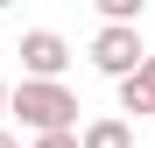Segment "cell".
Segmentation results:
<instances>
[{
	"label": "cell",
	"instance_id": "cell-1",
	"mask_svg": "<svg viewBox=\"0 0 155 148\" xmlns=\"http://www.w3.org/2000/svg\"><path fill=\"white\" fill-rule=\"evenodd\" d=\"M7 113H21L28 134H57V127H78V92L64 78H21L7 92Z\"/></svg>",
	"mask_w": 155,
	"mask_h": 148
},
{
	"label": "cell",
	"instance_id": "cell-2",
	"mask_svg": "<svg viewBox=\"0 0 155 148\" xmlns=\"http://www.w3.org/2000/svg\"><path fill=\"white\" fill-rule=\"evenodd\" d=\"M148 57V42H141V21H106V28L92 35V71H106V78H127Z\"/></svg>",
	"mask_w": 155,
	"mask_h": 148
},
{
	"label": "cell",
	"instance_id": "cell-3",
	"mask_svg": "<svg viewBox=\"0 0 155 148\" xmlns=\"http://www.w3.org/2000/svg\"><path fill=\"white\" fill-rule=\"evenodd\" d=\"M71 71V42L57 28H28L21 35V78H64Z\"/></svg>",
	"mask_w": 155,
	"mask_h": 148
},
{
	"label": "cell",
	"instance_id": "cell-4",
	"mask_svg": "<svg viewBox=\"0 0 155 148\" xmlns=\"http://www.w3.org/2000/svg\"><path fill=\"white\" fill-rule=\"evenodd\" d=\"M113 85H120V113L148 120V113H155V49H148L134 71H127V78H113Z\"/></svg>",
	"mask_w": 155,
	"mask_h": 148
},
{
	"label": "cell",
	"instance_id": "cell-5",
	"mask_svg": "<svg viewBox=\"0 0 155 148\" xmlns=\"http://www.w3.org/2000/svg\"><path fill=\"white\" fill-rule=\"evenodd\" d=\"M78 148H134V127H127L120 113H99L78 127Z\"/></svg>",
	"mask_w": 155,
	"mask_h": 148
},
{
	"label": "cell",
	"instance_id": "cell-6",
	"mask_svg": "<svg viewBox=\"0 0 155 148\" xmlns=\"http://www.w3.org/2000/svg\"><path fill=\"white\" fill-rule=\"evenodd\" d=\"M92 7L106 14V21H141V7H148V0H92Z\"/></svg>",
	"mask_w": 155,
	"mask_h": 148
},
{
	"label": "cell",
	"instance_id": "cell-7",
	"mask_svg": "<svg viewBox=\"0 0 155 148\" xmlns=\"http://www.w3.org/2000/svg\"><path fill=\"white\" fill-rule=\"evenodd\" d=\"M35 148H78V127H57V134H35Z\"/></svg>",
	"mask_w": 155,
	"mask_h": 148
},
{
	"label": "cell",
	"instance_id": "cell-8",
	"mask_svg": "<svg viewBox=\"0 0 155 148\" xmlns=\"http://www.w3.org/2000/svg\"><path fill=\"white\" fill-rule=\"evenodd\" d=\"M0 148H21V141H14V134H7V127H0Z\"/></svg>",
	"mask_w": 155,
	"mask_h": 148
},
{
	"label": "cell",
	"instance_id": "cell-9",
	"mask_svg": "<svg viewBox=\"0 0 155 148\" xmlns=\"http://www.w3.org/2000/svg\"><path fill=\"white\" fill-rule=\"evenodd\" d=\"M0 113H7V85H0Z\"/></svg>",
	"mask_w": 155,
	"mask_h": 148
},
{
	"label": "cell",
	"instance_id": "cell-10",
	"mask_svg": "<svg viewBox=\"0 0 155 148\" xmlns=\"http://www.w3.org/2000/svg\"><path fill=\"white\" fill-rule=\"evenodd\" d=\"M0 7H14V0H0Z\"/></svg>",
	"mask_w": 155,
	"mask_h": 148
}]
</instances>
